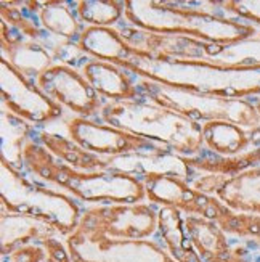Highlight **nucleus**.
Instances as JSON below:
<instances>
[{
  "instance_id": "obj_1",
  "label": "nucleus",
  "mask_w": 260,
  "mask_h": 262,
  "mask_svg": "<svg viewBox=\"0 0 260 262\" xmlns=\"http://www.w3.org/2000/svg\"><path fill=\"white\" fill-rule=\"evenodd\" d=\"M25 163L40 179L71 191L76 198L87 203L106 204H137L145 201V184L126 172H92L82 174L55 158L45 148L28 142Z\"/></svg>"
},
{
  "instance_id": "obj_2",
  "label": "nucleus",
  "mask_w": 260,
  "mask_h": 262,
  "mask_svg": "<svg viewBox=\"0 0 260 262\" xmlns=\"http://www.w3.org/2000/svg\"><path fill=\"white\" fill-rule=\"evenodd\" d=\"M124 8L126 18L140 29L186 37L196 36L217 45L238 43L257 34V28L246 21L214 16L195 8H178L177 4L126 2Z\"/></svg>"
},
{
  "instance_id": "obj_3",
  "label": "nucleus",
  "mask_w": 260,
  "mask_h": 262,
  "mask_svg": "<svg viewBox=\"0 0 260 262\" xmlns=\"http://www.w3.org/2000/svg\"><path fill=\"white\" fill-rule=\"evenodd\" d=\"M100 115L112 127L162 143L182 155H199L204 143L199 122L151 101H109Z\"/></svg>"
},
{
  "instance_id": "obj_4",
  "label": "nucleus",
  "mask_w": 260,
  "mask_h": 262,
  "mask_svg": "<svg viewBox=\"0 0 260 262\" xmlns=\"http://www.w3.org/2000/svg\"><path fill=\"white\" fill-rule=\"evenodd\" d=\"M137 84L141 95L148 97L151 103L177 111L196 122L225 121L249 130L260 126L258 111L255 105L247 100L198 94L185 89L164 85L145 77Z\"/></svg>"
},
{
  "instance_id": "obj_5",
  "label": "nucleus",
  "mask_w": 260,
  "mask_h": 262,
  "mask_svg": "<svg viewBox=\"0 0 260 262\" xmlns=\"http://www.w3.org/2000/svg\"><path fill=\"white\" fill-rule=\"evenodd\" d=\"M18 179L21 188L2 185V211L29 215L53 227L64 238L76 232L82 211L71 196L52 188L32 185L19 174Z\"/></svg>"
},
{
  "instance_id": "obj_6",
  "label": "nucleus",
  "mask_w": 260,
  "mask_h": 262,
  "mask_svg": "<svg viewBox=\"0 0 260 262\" xmlns=\"http://www.w3.org/2000/svg\"><path fill=\"white\" fill-rule=\"evenodd\" d=\"M159 211L146 203L90 206L82 211L77 232L114 240H150L156 236Z\"/></svg>"
},
{
  "instance_id": "obj_7",
  "label": "nucleus",
  "mask_w": 260,
  "mask_h": 262,
  "mask_svg": "<svg viewBox=\"0 0 260 262\" xmlns=\"http://www.w3.org/2000/svg\"><path fill=\"white\" fill-rule=\"evenodd\" d=\"M66 245L73 262H177L157 240H114L76 230Z\"/></svg>"
},
{
  "instance_id": "obj_8",
  "label": "nucleus",
  "mask_w": 260,
  "mask_h": 262,
  "mask_svg": "<svg viewBox=\"0 0 260 262\" xmlns=\"http://www.w3.org/2000/svg\"><path fill=\"white\" fill-rule=\"evenodd\" d=\"M66 127L73 142L101 158L171 151V148L162 143L143 139L109 124L88 121L87 118H74L66 124Z\"/></svg>"
},
{
  "instance_id": "obj_9",
  "label": "nucleus",
  "mask_w": 260,
  "mask_h": 262,
  "mask_svg": "<svg viewBox=\"0 0 260 262\" xmlns=\"http://www.w3.org/2000/svg\"><path fill=\"white\" fill-rule=\"evenodd\" d=\"M36 85L55 103L66 106L79 118L95 116L105 106L85 76L73 66L53 64L37 79Z\"/></svg>"
},
{
  "instance_id": "obj_10",
  "label": "nucleus",
  "mask_w": 260,
  "mask_h": 262,
  "mask_svg": "<svg viewBox=\"0 0 260 262\" xmlns=\"http://www.w3.org/2000/svg\"><path fill=\"white\" fill-rule=\"evenodd\" d=\"M2 106L18 118L45 124L63 116V106L55 103L42 90L2 58Z\"/></svg>"
},
{
  "instance_id": "obj_11",
  "label": "nucleus",
  "mask_w": 260,
  "mask_h": 262,
  "mask_svg": "<svg viewBox=\"0 0 260 262\" xmlns=\"http://www.w3.org/2000/svg\"><path fill=\"white\" fill-rule=\"evenodd\" d=\"M121 36L129 45L154 60H199L209 61L217 43L178 34H159L140 28H121Z\"/></svg>"
},
{
  "instance_id": "obj_12",
  "label": "nucleus",
  "mask_w": 260,
  "mask_h": 262,
  "mask_svg": "<svg viewBox=\"0 0 260 262\" xmlns=\"http://www.w3.org/2000/svg\"><path fill=\"white\" fill-rule=\"evenodd\" d=\"M146 198L156 204L175 208L186 215H199L214 221L220 206L216 196L191 188L186 180L171 174H151L143 177Z\"/></svg>"
},
{
  "instance_id": "obj_13",
  "label": "nucleus",
  "mask_w": 260,
  "mask_h": 262,
  "mask_svg": "<svg viewBox=\"0 0 260 262\" xmlns=\"http://www.w3.org/2000/svg\"><path fill=\"white\" fill-rule=\"evenodd\" d=\"M219 182H210L207 179L202 184H210V188L206 191H216L220 201L236 212L258 214L260 215V167L247 169L238 176L225 177L219 176Z\"/></svg>"
},
{
  "instance_id": "obj_14",
  "label": "nucleus",
  "mask_w": 260,
  "mask_h": 262,
  "mask_svg": "<svg viewBox=\"0 0 260 262\" xmlns=\"http://www.w3.org/2000/svg\"><path fill=\"white\" fill-rule=\"evenodd\" d=\"M108 170L126 172L132 176H151V174H171L186 180L190 177V166L186 158H180L171 151L164 153H138L109 156Z\"/></svg>"
},
{
  "instance_id": "obj_15",
  "label": "nucleus",
  "mask_w": 260,
  "mask_h": 262,
  "mask_svg": "<svg viewBox=\"0 0 260 262\" xmlns=\"http://www.w3.org/2000/svg\"><path fill=\"white\" fill-rule=\"evenodd\" d=\"M82 74L95 92L112 101H132L141 95L138 84L133 82L121 66L101 60H90L82 66Z\"/></svg>"
},
{
  "instance_id": "obj_16",
  "label": "nucleus",
  "mask_w": 260,
  "mask_h": 262,
  "mask_svg": "<svg viewBox=\"0 0 260 262\" xmlns=\"http://www.w3.org/2000/svg\"><path fill=\"white\" fill-rule=\"evenodd\" d=\"M77 45L87 56L112 64L130 60L132 56L141 53V50L132 47L124 40L117 29L106 26L85 28L77 40Z\"/></svg>"
},
{
  "instance_id": "obj_17",
  "label": "nucleus",
  "mask_w": 260,
  "mask_h": 262,
  "mask_svg": "<svg viewBox=\"0 0 260 262\" xmlns=\"http://www.w3.org/2000/svg\"><path fill=\"white\" fill-rule=\"evenodd\" d=\"M185 229L204 262H231L230 236L214 221L185 214Z\"/></svg>"
},
{
  "instance_id": "obj_18",
  "label": "nucleus",
  "mask_w": 260,
  "mask_h": 262,
  "mask_svg": "<svg viewBox=\"0 0 260 262\" xmlns=\"http://www.w3.org/2000/svg\"><path fill=\"white\" fill-rule=\"evenodd\" d=\"M157 242L177 262H204L185 229V214L175 208L159 209Z\"/></svg>"
},
{
  "instance_id": "obj_19",
  "label": "nucleus",
  "mask_w": 260,
  "mask_h": 262,
  "mask_svg": "<svg viewBox=\"0 0 260 262\" xmlns=\"http://www.w3.org/2000/svg\"><path fill=\"white\" fill-rule=\"evenodd\" d=\"M58 235L53 227L29 215L2 211V257L10 256L19 246L29 243L42 245L49 238Z\"/></svg>"
},
{
  "instance_id": "obj_20",
  "label": "nucleus",
  "mask_w": 260,
  "mask_h": 262,
  "mask_svg": "<svg viewBox=\"0 0 260 262\" xmlns=\"http://www.w3.org/2000/svg\"><path fill=\"white\" fill-rule=\"evenodd\" d=\"M2 52L4 60L8 56L7 61L11 68H15L31 82H36L45 71L50 70L55 61L49 50H45L40 43L25 37L13 42L2 39Z\"/></svg>"
},
{
  "instance_id": "obj_21",
  "label": "nucleus",
  "mask_w": 260,
  "mask_h": 262,
  "mask_svg": "<svg viewBox=\"0 0 260 262\" xmlns=\"http://www.w3.org/2000/svg\"><path fill=\"white\" fill-rule=\"evenodd\" d=\"M39 140L49 148V151L58 158L64 164L71 166L77 170H87V172H98V170H108V161L106 158H101L98 155H93L82 146H79L76 142H73L67 137L53 134V132H39Z\"/></svg>"
},
{
  "instance_id": "obj_22",
  "label": "nucleus",
  "mask_w": 260,
  "mask_h": 262,
  "mask_svg": "<svg viewBox=\"0 0 260 262\" xmlns=\"http://www.w3.org/2000/svg\"><path fill=\"white\" fill-rule=\"evenodd\" d=\"M202 139L210 151L223 158L238 156L252 143L251 132L225 121H210L202 124Z\"/></svg>"
},
{
  "instance_id": "obj_23",
  "label": "nucleus",
  "mask_w": 260,
  "mask_h": 262,
  "mask_svg": "<svg viewBox=\"0 0 260 262\" xmlns=\"http://www.w3.org/2000/svg\"><path fill=\"white\" fill-rule=\"evenodd\" d=\"M31 126L25 121L7 111H2V161L11 166L15 170L22 167L25 161V140L28 139Z\"/></svg>"
},
{
  "instance_id": "obj_24",
  "label": "nucleus",
  "mask_w": 260,
  "mask_h": 262,
  "mask_svg": "<svg viewBox=\"0 0 260 262\" xmlns=\"http://www.w3.org/2000/svg\"><path fill=\"white\" fill-rule=\"evenodd\" d=\"M39 19L42 21L43 29L53 36L77 42L82 34L81 23L64 2H43L39 11Z\"/></svg>"
},
{
  "instance_id": "obj_25",
  "label": "nucleus",
  "mask_w": 260,
  "mask_h": 262,
  "mask_svg": "<svg viewBox=\"0 0 260 262\" xmlns=\"http://www.w3.org/2000/svg\"><path fill=\"white\" fill-rule=\"evenodd\" d=\"M209 61L225 66H260V37L231 45H216Z\"/></svg>"
},
{
  "instance_id": "obj_26",
  "label": "nucleus",
  "mask_w": 260,
  "mask_h": 262,
  "mask_svg": "<svg viewBox=\"0 0 260 262\" xmlns=\"http://www.w3.org/2000/svg\"><path fill=\"white\" fill-rule=\"evenodd\" d=\"M188 166H193L207 172L216 174H233V172H244L247 169H252L257 164H260V148L251 151H244L238 156L231 158H201V159H188Z\"/></svg>"
},
{
  "instance_id": "obj_27",
  "label": "nucleus",
  "mask_w": 260,
  "mask_h": 262,
  "mask_svg": "<svg viewBox=\"0 0 260 262\" xmlns=\"http://www.w3.org/2000/svg\"><path fill=\"white\" fill-rule=\"evenodd\" d=\"M76 13L81 21L88 23L92 26H106L117 23L126 8L121 2H79L76 4Z\"/></svg>"
},
{
  "instance_id": "obj_28",
  "label": "nucleus",
  "mask_w": 260,
  "mask_h": 262,
  "mask_svg": "<svg viewBox=\"0 0 260 262\" xmlns=\"http://www.w3.org/2000/svg\"><path fill=\"white\" fill-rule=\"evenodd\" d=\"M227 13H231L241 19L254 21L260 25V0H240V2H220L219 4Z\"/></svg>"
},
{
  "instance_id": "obj_29",
  "label": "nucleus",
  "mask_w": 260,
  "mask_h": 262,
  "mask_svg": "<svg viewBox=\"0 0 260 262\" xmlns=\"http://www.w3.org/2000/svg\"><path fill=\"white\" fill-rule=\"evenodd\" d=\"M4 262H45L47 260V251L43 245L29 243L19 246L7 257H2Z\"/></svg>"
},
{
  "instance_id": "obj_30",
  "label": "nucleus",
  "mask_w": 260,
  "mask_h": 262,
  "mask_svg": "<svg viewBox=\"0 0 260 262\" xmlns=\"http://www.w3.org/2000/svg\"><path fill=\"white\" fill-rule=\"evenodd\" d=\"M254 105H255V108H257V111H258V115H260V97L255 100V103H254Z\"/></svg>"
}]
</instances>
